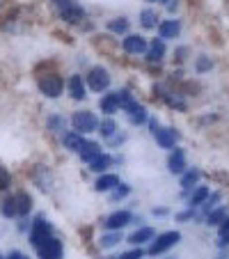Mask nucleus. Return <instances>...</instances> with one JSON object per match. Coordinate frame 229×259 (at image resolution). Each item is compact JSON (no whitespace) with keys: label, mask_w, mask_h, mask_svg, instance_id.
<instances>
[{"label":"nucleus","mask_w":229,"mask_h":259,"mask_svg":"<svg viewBox=\"0 0 229 259\" xmlns=\"http://www.w3.org/2000/svg\"><path fill=\"white\" fill-rule=\"evenodd\" d=\"M51 2H53V5L57 7L60 12H62V9H66L69 5H73V0H51Z\"/></svg>","instance_id":"40"},{"label":"nucleus","mask_w":229,"mask_h":259,"mask_svg":"<svg viewBox=\"0 0 229 259\" xmlns=\"http://www.w3.org/2000/svg\"><path fill=\"white\" fill-rule=\"evenodd\" d=\"M193 218H195V209H188V211L176 213V220H179V223H186V220H193Z\"/></svg>","instance_id":"39"},{"label":"nucleus","mask_w":229,"mask_h":259,"mask_svg":"<svg viewBox=\"0 0 229 259\" xmlns=\"http://www.w3.org/2000/svg\"><path fill=\"white\" fill-rule=\"evenodd\" d=\"M168 168H170V172L172 175H183L188 170V165H186V151L183 149H179V147H174V151L170 154V158H168Z\"/></svg>","instance_id":"9"},{"label":"nucleus","mask_w":229,"mask_h":259,"mask_svg":"<svg viewBox=\"0 0 229 259\" xmlns=\"http://www.w3.org/2000/svg\"><path fill=\"white\" fill-rule=\"evenodd\" d=\"M165 101H168V106H172V108H176V110H186V101H181L179 97H172V94H165Z\"/></svg>","instance_id":"35"},{"label":"nucleus","mask_w":229,"mask_h":259,"mask_svg":"<svg viewBox=\"0 0 229 259\" xmlns=\"http://www.w3.org/2000/svg\"><path fill=\"white\" fill-rule=\"evenodd\" d=\"M154 236H156V232H154L151 227H140V229H135V232L128 236V243H133L135 248H140L142 243H149Z\"/></svg>","instance_id":"14"},{"label":"nucleus","mask_w":229,"mask_h":259,"mask_svg":"<svg viewBox=\"0 0 229 259\" xmlns=\"http://www.w3.org/2000/svg\"><path fill=\"white\" fill-rule=\"evenodd\" d=\"M211 66H213L211 58H206V55H199L197 62H195V71H197V73H206V71H211Z\"/></svg>","instance_id":"34"},{"label":"nucleus","mask_w":229,"mask_h":259,"mask_svg":"<svg viewBox=\"0 0 229 259\" xmlns=\"http://www.w3.org/2000/svg\"><path fill=\"white\" fill-rule=\"evenodd\" d=\"M128 193H131V186H128V184H121V181H119V186H114L113 191H110V199H113V202H117V199L128 197Z\"/></svg>","instance_id":"31"},{"label":"nucleus","mask_w":229,"mask_h":259,"mask_svg":"<svg viewBox=\"0 0 229 259\" xmlns=\"http://www.w3.org/2000/svg\"><path fill=\"white\" fill-rule=\"evenodd\" d=\"M9 181H12L9 172H7V170L0 165V191H7V188H9Z\"/></svg>","instance_id":"38"},{"label":"nucleus","mask_w":229,"mask_h":259,"mask_svg":"<svg viewBox=\"0 0 229 259\" xmlns=\"http://www.w3.org/2000/svg\"><path fill=\"white\" fill-rule=\"evenodd\" d=\"M39 92H42L44 97L49 99H57L64 90V80L57 76V73H46V76H39Z\"/></svg>","instance_id":"2"},{"label":"nucleus","mask_w":229,"mask_h":259,"mask_svg":"<svg viewBox=\"0 0 229 259\" xmlns=\"http://www.w3.org/2000/svg\"><path fill=\"white\" fill-rule=\"evenodd\" d=\"M199 177H202V172H199L197 168H190V170H186L183 175H181V186L186 188H193V186H197V181H199Z\"/></svg>","instance_id":"26"},{"label":"nucleus","mask_w":229,"mask_h":259,"mask_svg":"<svg viewBox=\"0 0 229 259\" xmlns=\"http://www.w3.org/2000/svg\"><path fill=\"white\" fill-rule=\"evenodd\" d=\"M149 129H151V133H156L161 127H158V122H156V120H149Z\"/></svg>","instance_id":"45"},{"label":"nucleus","mask_w":229,"mask_h":259,"mask_svg":"<svg viewBox=\"0 0 229 259\" xmlns=\"http://www.w3.org/2000/svg\"><path fill=\"white\" fill-rule=\"evenodd\" d=\"M124 241V236H121V232H110V234H103L101 236V248H114L117 243Z\"/></svg>","instance_id":"29"},{"label":"nucleus","mask_w":229,"mask_h":259,"mask_svg":"<svg viewBox=\"0 0 229 259\" xmlns=\"http://www.w3.org/2000/svg\"><path fill=\"white\" fill-rule=\"evenodd\" d=\"M126 113H128V120H131V124H138V127H140V124H145V122H147V108H145V106H140L138 101L133 103Z\"/></svg>","instance_id":"21"},{"label":"nucleus","mask_w":229,"mask_h":259,"mask_svg":"<svg viewBox=\"0 0 229 259\" xmlns=\"http://www.w3.org/2000/svg\"><path fill=\"white\" fill-rule=\"evenodd\" d=\"M176 7H179V0H170V2H168V12H174Z\"/></svg>","instance_id":"43"},{"label":"nucleus","mask_w":229,"mask_h":259,"mask_svg":"<svg viewBox=\"0 0 229 259\" xmlns=\"http://www.w3.org/2000/svg\"><path fill=\"white\" fill-rule=\"evenodd\" d=\"M0 213L5 218H14L16 216V204H14V195L12 197H7L2 199V204H0Z\"/></svg>","instance_id":"32"},{"label":"nucleus","mask_w":229,"mask_h":259,"mask_svg":"<svg viewBox=\"0 0 229 259\" xmlns=\"http://www.w3.org/2000/svg\"><path fill=\"white\" fill-rule=\"evenodd\" d=\"M218 246H220V248H227L229 246V232H227V234H220V241H218Z\"/></svg>","instance_id":"41"},{"label":"nucleus","mask_w":229,"mask_h":259,"mask_svg":"<svg viewBox=\"0 0 229 259\" xmlns=\"http://www.w3.org/2000/svg\"><path fill=\"white\" fill-rule=\"evenodd\" d=\"M114 186H119V177H117V175H108V172H103V175H99L97 184H94V188H97L99 193H106V191H113Z\"/></svg>","instance_id":"16"},{"label":"nucleus","mask_w":229,"mask_h":259,"mask_svg":"<svg viewBox=\"0 0 229 259\" xmlns=\"http://www.w3.org/2000/svg\"><path fill=\"white\" fill-rule=\"evenodd\" d=\"M179 241H181L179 232H165V234L154 236V239H151V243H149V255H154V257H156V255L168 253L170 248H174Z\"/></svg>","instance_id":"1"},{"label":"nucleus","mask_w":229,"mask_h":259,"mask_svg":"<svg viewBox=\"0 0 229 259\" xmlns=\"http://www.w3.org/2000/svg\"><path fill=\"white\" fill-rule=\"evenodd\" d=\"M69 94H71V99H76V101H83L85 97H87V87H85V80H83V76H71L69 78Z\"/></svg>","instance_id":"12"},{"label":"nucleus","mask_w":229,"mask_h":259,"mask_svg":"<svg viewBox=\"0 0 229 259\" xmlns=\"http://www.w3.org/2000/svg\"><path fill=\"white\" fill-rule=\"evenodd\" d=\"M227 216H229V209H227V206L213 209L211 213H206V225H211V227H220V225L227 220Z\"/></svg>","instance_id":"20"},{"label":"nucleus","mask_w":229,"mask_h":259,"mask_svg":"<svg viewBox=\"0 0 229 259\" xmlns=\"http://www.w3.org/2000/svg\"><path fill=\"white\" fill-rule=\"evenodd\" d=\"M37 255L39 259H62V241L55 236H49L44 243L37 246Z\"/></svg>","instance_id":"5"},{"label":"nucleus","mask_w":229,"mask_h":259,"mask_svg":"<svg viewBox=\"0 0 229 259\" xmlns=\"http://www.w3.org/2000/svg\"><path fill=\"white\" fill-rule=\"evenodd\" d=\"M121 46H124V51L128 55H142L149 49V42L142 35H126V39L121 42Z\"/></svg>","instance_id":"7"},{"label":"nucleus","mask_w":229,"mask_h":259,"mask_svg":"<svg viewBox=\"0 0 229 259\" xmlns=\"http://www.w3.org/2000/svg\"><path fill=\"white\" fill-rule=\"evenodd\" d=\"M158 2H170V0H158Z\"/></svg>","instance_id":"47"},{"label":"nucleus","mask_w":229,"mask_h":259,"mask_svg":"<svg viewBox=\"0 0 229 259\" xmlns=\"http://www.w3.org/2000/svg\"><path fill=\"white\" fill-rule=\"evenodd\" d=\"M165 55V44L163 39H154L149 44V49H147V60L149 62H161Z\"/></svg>","instance_id":"19"},{"label":"nucleus","mask_w":229,"mask_h":259,"mask_svg":"<svg viewBox=\"0 0 229 259\" xmlns=\"http://www.w3.org/2000/svg\"><path fill=\"white\" fill-rule=\"evenodd\" d=\"M168 213V209H154V216H165Z\"/></svg>","instance_id":"46"},{"label":"nucleus","mask_w":229,"mask_h":259,"mask_svg":"<svg viewBox=\"0 0 229 259\" xmlns=\"http://www.w3.org/2000/svg\"><path fill=\"white\" fill-rule=\"evenodd\" d=\"M209 195H211V191H209V188H206V186H199L197 191H193V195H190V199H188V206H190V209H195V206L204 204Z\"/></svg>","instance_id":"25"},{"label":"nucleus","mask_w":229,"mask_h":259,"mask_svg":"<svg viewBox=\"0 0 229 259\" xmlns=\"http://www.w3.org/2000/svg\"><path fill=\"white\" fill-rule=\"evenodd\" d=\"M49 236H53V227H51L49 220H44V218H37L35 223H32L30 227V243L32 246H39V243H44Z\"/></svg>","instance_id":"6"},{"label":"nucleus","mask_w":229,"mask_h":259,"mask_svg":"<svg viewBox=\"0 0 229 259\" xmlns=\"http://www.w3.org/2000/svg\"><path fill=\"white\" fill-rule=\"evenodd\" d=\"M149 2H158V0H149Z\"/></svg>","instance_id":"48"},{"label":"nucleus","mask_w":229,"mask_h":259,"mask_svg":"<svg viewBox=\"0 0 229 259\" xmlns=\"http://www.w3.org/2000/svg\"><path fill=\"white\" fill-rule=\"evenodd\" d=\"M108 30L114 32V35H126V32H128V21L124 16L110 18V21H108Z\"/></svg>","instance_id":"27"},{"label":"nucleus","mask_w":229,"mask_h":259,"mask_svg":"<svg viewBox=\"0 0 229 259\" xmlns=\"http://www.w3.org/2000/svg\"><path fill=\"white\" fill-rule=\"evenodd\" d=\"M87 85H90V90L97 92V94L106 92L110 87V73H108V69H103V66H92L90 73H87Z\"/></svg>","instance_id":"4"},{"label":"nucleus","mask_w":229,"mask_h":259,"mask_svg":"<svg viewBox=\"0 0 229 259\" xmlns=\"http://www.w3.org/2000/svg\"><path fill=\"white\" fill-rule=\"evenodd\" d=\"M133 223V216H131V211L126 209H121V211H114L113 216L106 218V227L110 229V232H121V227H126V225Z\"/></svg>","instance_id":"8"},{"label":"nucleus","mask_w":229,"mask_h":259,"mask_svg":"<svg viewBox=\"0 0 229 259\" xmlns=\"http://www.w3.org/2000/svg\"><path fill=\"white\" fill-rule=\"evenodd\" d=\"M142 257H145V250H142V248H133V250H128V253L119 255L117 259H142Z\"/></svg>","instance_id":"37"},{"label":"nucleus","mask_w":229,"mask_h":259,"mask_svg":"<svg viewBox=\"0 0 229 259\" xmlns=\"http://www.w3.org/2000/svg\"><path fill=\"white\" fill-rule=\"evenodd\" d=\"M154 138H156V142L163 149H174L176 140H179V133H176V129H158L154 133Z\"/></svg>","instance_id":"10"},{"label":"nucleus","mask_w":229,"mask_h":259,"mask_svg":"<svg viewBox=\"0 0 229 259\" xmlns=\"http://www.w3.org/2000/svg\"><path fill=\"white\" fill-rule=\"evenodd\" d=\"M46 124H49V129L51 131H64V127H66V120L64 117H60V115H51L49 120H46Z\"/></svg>","instance_id":"33"},{"label":"nucleus","mask_w":229,"mask_h":259,"mask_svg":"<svg viewBox=\"0 0 229 259\" xmlns=\"http://www.w3.org/2000/svg\"><path fill=\"white\" fill-rule=\"evenodd\" d=\"M110 165H113V158H110L108 154H103V151H101V154H99V156L90 163V170H92V172H97V175H103V172H106Z\"/></svg>","instance_id":"23"},{"label":"nucleus","mask_w":229,"mask_h":259,"mask_svg":"<svg viewBox=\"0 0 229 259\" xmlns=\"http://www.w3.org/2000/svg\"><path fill=\"white\" fill-rule=\"evenodd\" d=\"M179 32H181V21H176V18H168V21L158 23L161 39H174V37H179Z\"/></svg>","instance_id":"11"},{"label":"nucleus","mask_w":229,"mask_h":259,"mask_svg":"<svg viewBox=\"0 0 229 259\" xmlns=\"http://www.w3.org/2000/svg\"><path fill=\"white\" fill-rule=\"evenodd\" d=\"M71 124H73V131L85 135V133H92L99 129V120L94 117V113L90 110H78V113H73L71 117Z\"/></svg>","instance_id":"3"},{"label":"nucleus","mask_w":229,"mask_h":259,"mask_svg":"<svg viewBox=\"0 0 229 259\" xmlns=\"http://www.w3.org/2000/svg\"><path fill=\"white\" fill-rule=\"evenodd\" d=\"M101 113H106V115H114L117 110H119V106H117V92H108V94H103V99H101Z\"/></svg>","instance_id":"22"},{"label":"nucleus","mask_w":229,"mask_h":259,"mask_svg":"<svg viewBox=\"0 0 229 259\" xmlns=\"http://www.w3.org/2000/svg\"><path fill=\"white\" fill-rule=\"evenodd\" d=\"M99 133H101V138H106V140L114 138V133H117V124H114L113 117H108V120H103L101 124H99Z\"/></svg>","instance_id":"28"},{"label":"nucleus","mask_w":229,"mask_h":259,"mask_svg":"<svg viewBox=\"0 0 229 259\" xmlns=\"http://www.w3.org/2000/svg\"><path fill=\"white\" fill-rule=\"evenodd\" d=\"M227 232H229V218L225 220L223 225H220V234H227Z\"/></svg>","instance_id":"44"},{"label":"nucleus","mask_w":229,"mask_h":259,"mask_svg":"<svg viewBox=\"0 0 229 259\" xmlns=\"http://www.w3.org/2000/svg\"><path fill=\"white\" fill-rule=\"evenodd\" d=\"M80 158H83L85 163H92L94 161V158L99 156V154H101V145H99V142H90V140H85V145L80 147Z\"/></svg>","instance_id":"17"},{"label":"nucleus","mask_w":229,"mask_h":259,"mask_svg":"<svg viewBox=\"0 0 229 259\" xmlns=\"http://www.w3.org/2000/svg\"><path fill=\"white\" fill-rule=\"evenodd\" d=\"M140 25H142L145 30H154L158 25V14L154 12V9H142V14H140Z\"/></svg>","instance_id":"24"},{"label":"nucleus","mask_w":229,"mask_h":259,"mask_svg":"<svg viewBox=\"0 0 229 259\" xmlns=\"http://www.w3.org/2000/svg\"><path fill=\"white\" fill-rule=\"evenodd\" d=\"M135 103V99H133V94L128 90H119L117 92V106H119L121 110H128Z\"/></svg>","instance_id":"30"},{"label":"nucleus","mask_w":229,"mask_h":259,"mask_svg":"<svg viewBox=\"0 0 229 259\" xmlns=\"http://www.w3.org/2000/svg\"><path fill=\"white\" fill-rule=\"evenodd\" d=\"M218 202H220V193L209 195V197H206V202H204V213H211V211L218 206Z\"/></svg>","instance_id":"36"},{"label":"nucleus","mask_w":229,"mask_h":259,"mask_svg":"<svg viewBox=\"0 0 229 259\" xmlns=\"http://www.w3.org/2000/svg\"><path fill=\"white\" fill-rule=\"evenodd\" d=\"M0 259H2V255H0Z\"/></svg>","instance_id":"49"},{"label":"nucleus","mask_w":229,"mask_h":259,"mask_svg":"<svg viewBox=\"0 0 229 259\" xmlns=\"http://www.w3.org/2000/svg\"><path fill=\"white\" fill-rule=\"evenodd\" d=\"M62 142H64V147L69 151H80V147L85 145V138L80 135V133H76V131H69V133L62 135Z\"/></svg>","instance_id":"18"},{"label":"nucleus","mask_w":229,"mask_h":259,"mask_svg":"<svg viewBox=\"0 0 229 259\" xmlns=\"http://www.w3.org/2000/svg\"><path fill=\"white\" fill-rule=\"evenodd\" d=\"M60 16H62V21H66V23H71V25H76V23H80L85 18V9L80 5H69L66 9H62L60 12Z\"/></svg>","instance_id":"13"},{"label":"nucleus","mask_w":229,"mask_h":259,"mask_svg":"<svg viewBox=\"0 0 229 259\" xmlns=\"http://www.w3.org/2000/svg\"><path fill=\"white\" fill-rule=\"evenodd\" d=\"M14 204H16V216L25 218L32 211V197L28 193H16L14 195Z\"/></svg>","instance_id":"15"},{"label":"nucleus","mask_w":229,"mask_h":259,"mask_svg":"<svg viewBox=\"0 0 229 259\" xmlns=\"http://www.w3.org/2000/svg\"><path fill=\"white\" fill-rule=\"evenodd\" d=\"M7 259H28L23 253H18V250H14V253H9V257Z\"/></svg>","instance_id":"42"}]
</instances>
